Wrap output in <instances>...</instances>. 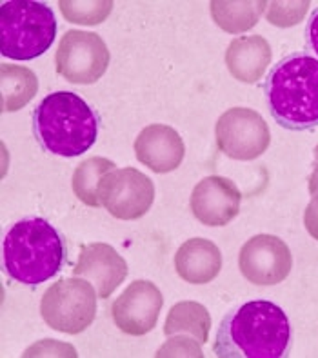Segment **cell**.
Instances as JSON below:
<instances>
[{"mask_svg":"<svg viewBox=\"0 0 318 358\" xmlns=\"http://www.w3.org/2000/svg\"><path fill=\"white\" fill-rule=\"evenodd\" d=\"M309 193L311 195H317L318 193V162L315 164L313 173L309 175Z\"/></svg>","mask_w":318,"mask_h":358,"instance_id":"cb8c5ba5","label":"cell"},{"mask_svg":"<svg viewBox=\"0 0 318 358\" xmlns=\"http://www.w3.org/2000/svg\"><path fill=\"white\" fill-rule=\"evenodd\" d=\"M115 162L104 157H91V159L84 160L78 164L71 178L73 193L77 195L80 202L91 208H100L99 199V186L102 178L108 175L109 171H113Z\"/></svg>","mask_w":318,"mask_h":358,"instance_id":"ac0fdd59","label":"cell"},{"mask_svg":"<svg viewBox=\"0 0 318 358\" xmlns=\"http://www.w3.org/2000/svg\"><path fill=\"white\" fill-rule=\"evenodd\" d=\"M33 135L42 150L66 159L80 157L99 138L100 115L71 91H55L33 111Z\"/></svg>","mask_w":318,"mask_h":358,"instance_id":"3957f363","label":"cell"},{"mask_svg":"<svg viewBox=\"0 0 318 358\" xmlns=\"http://www.w3.org/2000/svg\"><path fill=\"white\" fill-rule=\"evenodd\" d=\"M305 41H308V48L317 55L318 59V8L315 9L305 26Z\"/></svg>","mask_w":318,"mask_h":358,"instance_id":"603a6c76","label":"cell"},{"mask_svg":"<svg viewBox=\"0 0 318 358\" xmlns=\"http://www.w3.org/2000/svg\"><path fill=\"white\" fill-rule=\"evenodd\" d=\"M313 155H315V159H317V160H318V144H317V148H315Z\"/></svg>","mask_w":318,"mask_h":358,"instance_id":"d4e9b609","label":"cell"},{"mask_svg":"<svg viewBox=\"0 0 318 358\" xmlns=\"http://www.w3.org/2000/svg\"><path fill=\"white\" fill-rule=\"evenodd\" d=\"M96 296V289L86 278H60L42 296V320L51 329L78 335L95 320Z\"/></svg>","mask_w":318,"mask_h":358,"instance_id":"8992f818","label":"cell"},{"mask_svg":"<svg viewBox=\"0 0 318 358\" xmlns=\"http://www.w3.org/2000/svg\"><path fill=\"white\" fill-rule=\"evenodd\" d=\"M18 91L20 108L35 96L36 93V78L33 71L18 66H2V99L9 96L11 93Z\"/></svg>","mask_w":318,"mask_h":358,"instance_id":"ffe728a7","label":"cell"},{"mask_svg":"<svg viewBox=\"0 0 318 358\" xmlns=\"http://www.w3.org/2000/svg\"><path fill=\"white\" fill-rule=\"evenodd\" d=\"M138 162L154 173L175 171L184 160L186 145L177 129L166 124H151L144 127L135 141Z\"/></svg>","mask_w":318,"mask_h":358,"instance_id":"5bb4252c","label":"cell"},{"mask_svg":"<svg viewBox=\"0 0 318 358\" xmlns=\"http://www.w3.org/2000/svg\"><path fill=\"white\" fill-rule=\"evenodd\" d=\"M242 277L254 286H277L289 277L293 268L289 245L275 235H256L238 253Z\"/></svg>","mask_w":318,"mask_h":358,"instance_id":"30bf717a","label":"cell"},{"mask_svg":"<svg viewBox=\"0 0 318 358\" xmlns=\"http://www.w3.org/2000/svg\"><path fill=\"white\" fill-rule=\"evenodd\" d=\"M175 269L189 284H208L222 269V253L208 238H189L175 255Z\"/></svg>","mask_w":318,"mask_h":358,"instance_id":"9a60e30c","label":"cell"},{"mask_svg":"<svg viewBox=\"0 0 318 358\" xmlns=\"http://www.w3.org/2000/svg\"><path fill=\"white\" fill-rule=\"evenodd\" d=\"M4 271L22 286H41L57 277L68 260L62 233L45 218L27 217L13 224L2 248Z\"/></svg>","mask_w":318,"mask_h":358,"instance_id":"277c9868","label":"cell"},{"mask_svg":"<svg viewBox=\"0 0 318 358\" xmlns=\"http://www.w3.org/2000/svg\"><path fill=\"white\" fill-rule=\"evenodd\" d=\"M291 344V324L280 306L251 300L231 309L218 326V358H280Z\"/></svg>","mask_w":318,"mask_h":358,"instance_id":"6da1fadb","label":"cell"},{"mask_svg":"<svg viewBox=\"0 0 318 358\" xmlns=\"http://www.w3.org/2000/svg\"><path fill=\"white\" fill-rule=\"evenodd\" d=\"M73 273L75 277L91 282L96 295L106 300L126 280L127 264L111 245L96 242L82 248Z\"/></svg>","mask_w":318,"mask_h":358,"instance_id":"4fadbf2b","label":"cell"},{"mask_svg":"<svg viewBox=\"0 0 318 358\" xmlns=\"http://www.w3.org/2000/svg\"><path fill=\"white\" fill-rule=\"evenodd\" d=\"M100 206L118 220H138L150 211L154 186L150 177L135 168L109 171L99 186Z\"/></svg>","mask_w":318,"mask_h":358,"instance_id":"9c48e42d","label":"cell"},{"mask_svg":"<svg viewBox=\"0 0 318 358\" xmlns=\"http://www.w3.org/2000/svg\"><path fill=\"white\" fill-rule=\"evenodd\" d=\"M304 226L308 233L313 236L315 241H318V193L313 195L311 202L308 204L304 211Z\"/></svg>","mask_w":318,"mask_h":358,"instance_id":"7402d4cb","label":"cell"},{"mask_svg":"<svg viewBox=\"0 0 318 358\" xmlns=\"http://www.w3.org/2000/svg\"><path fill=\"white\" fill-rule=\"evenodd\" d=\"M57 17L45 2L9 0L0 6V50L11 60H33L50 50Z\"/></svg>","mask_w":318,"mask_h":358,"instance_id":"5b68a950","label":"cell"},{"mask_svg":"<svg viewBox=\"0 0 318 358\" xmlns=\"http://www.w3.org/2000/svg\"><path fill=\"white\" fill-rule=\"evenodd\" d=\"M263 95L269 113L289 131L318 126V59L309 51H295L269 71Z\"/></svg>","mask_w":318,"mask_h":358,"instance_id":"7a4b0ae2","label":"cell"},{"mask_svg":"<svg viewBox=\"0 0 318 358\" xmlns=\"http://www.w3.org/2000/svg\"><path fill=\"white\" fill-rule=\"evenodd\" d=\"M309 8V2H271L268 11V20L275 26H295L302 20Z\"/></svg>","mask_w":318,"mask_h":358,"instance_id":"44dd1931","label":"cell"},{"mask_svg":"<svg viewBox=\"0 0 318 358\" xmlns=\"http://www.w3.org/2000/svg\"><path fill=\"white\" fill-rule=\"evenodd\" d=\"M242 193L233 180L220 175H209L195 186L189 208L204 226H226L240 211Z\"/></svg>","mask_w":318,"mask_h":358,"instance_id":"7c38bea8","label":"cell"},{"mask_svg":"<svg viewBox=\"0 0 318 358\" xmlns=\"http://www.w3.org/2000/svg\"><path fill=\"white\" fill-rule=\"evenodd\" d=\"M218 150L235 160H254L268 151L271 142L268 122L250 108H231L215 126Z\"/></svg>","mask_w":318,"mask_h":358,"instance_id":"ba28073f","label":"cell"},{"mask_svg":"<svg viewBox=\"0 0 318 358\" xmlns=\"http://www.w3.org/2000/svg\"><path fill=\"white\" fill-rule=\"evenodd\" d=\"M109 66V50L96 33L66 31L55 55V68L71 84H95Z\"/></svg>","mask_w":318,"mask_h":358,"instance_id":"52a82bcc","label":"cell"},{"mask_svg":"<svg viewBox=\"0 0 318 358\" xmlns=\"http://www.w3.org/2000/svg\"><path fill=\"white\" fill-rule=\"evenodd\" d=\"M268 2H211L215 22L229 33H242L256 24Z\"/></svg>","mask_w":318,"mask_h":358,"instance_id":"d6986e66","label":"cell"},{"mask_svg":"<svg viewBox=\"0 0 318 358\" xmlns=\"http://www.w3.org/2000/svg\"><path fill=\"white\" fill-rule=\"evenodd\" d=\"M164 296L150 280H135L111 306L115 326L126 335L144 336L159 322Z\"/></svg>","mask_w":318,"mask_h":358,"instance_id":"8fae6325","label":"cell"},{"mask_svg":"<svg viewBox=\"0 0 318 358\" xmlns=\"http://www.w3.org/2000/svg\"><path fill=\"white\" fill-rule=\"evenodd\" d=\"M271 62V48L259 35L238 36L226 51L227 69L236 80L254 84L262 78Z\"/></svg>","mask_w":318,"mask_h":358,"instance_id":"2e32d148","label":"cell"},{"mask_svg":"<svg viewBox=\"0 0 318 358\" xmlns=\"http://www.w3.org/2000/svg\"><path fill=\"white\" fill-rule=\"evenodd\" d=\"M209 327H211V317L208 309L198 302H178L171 308L164 333L168 336L175 333H187L195 336L198 344H205L209 336Z\"/></svg>","mask_w":318,"mask_h":358,"instance_id":"e0dca14e","label":"cell"}]
</instances>
